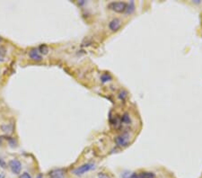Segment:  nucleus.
I'll list each match as a JSON object with an SVG mask.
<instances>
[{
	"mask_svg": "<svg viewBox=\"0 0 202 178\" xmlns=\"http://www.w3.org/2000/svg\"><path fill=\"white\" fill-rule=\"evenodd\" d=\"M115 143L119 148H125L129 144L130 141V135L128 131H124L121 134L118 135L115 138Z\"/></svg>",
	"mask_w": 202,
	"mask_h": 178,
	"instance_id": "nucleus-1",
	"label": "nucleus"
},
{
	"mask_svg": "<svg viewBox=\"0 0 202 178\" xmlns=\"http://www.w3.org/2000/svg\"><path fill=\"white\" fill-rule=\"evenodd\" d=\"M95 168V165L93 164V163H87V164H84L82 165L81 166H78L76 167L74 171H73V174H75V175H82L93 169Z\"/></svg>",
	"mask_w": 202,
	"mask_h": 178,
	"instance_id": "nucleus-2",
	"label": "nucleus"
},
{
	"mask_svg": "<svg viewBox=\"0 0 202 178\" xmlns=\"http://www.w3.org/2000/svg\"><path fill=\"white\" fill-rule=\"evenodd\" d=\"M126 7H127V4L124 2H111L108 5V8L116 13L125 12Z\"/></svg>",
	"mask_w": 202,
	"mask_h": 178,
	"instance_id": "nucleus-3",
	"label": "nucleus"
},
{
	"mask_svg": "<svg viewBox=\"0 0 202 178\" xmlns=\"http://www.w3.org/2000/svg\"><path fill=\"white\" fill-rule=\"evenodd\" d=\"M8 166H9V168L11 169V171L14 174H20V172H21V170H22V164H21V162L18 161L17 159L10 160L9 163H8Z\"/></svg>",
	"mask_w": 202,
	"mask_h": 178,
	"instance_id": "nucleus-4",
	"label": "nucleus"
},
{
	"mask_svg": "<svg viewBox=\"0 0 202 178\" xmlns=\"http://www.w3.org/2000/svg\"><path fill=\"white\" fill-rule=\"evenodd\" d=\"M29 57L31 58V59H32L34 61H40L42 59V55L40 54L39 50H37V49H32L29 51Z\"/></svg>",
	"mask_w": 202,
	"mask_h": 178,
	"instance_id": "nucleus-5",
	"label": "nucleus"
},
{
	"mask_svg": "<svg viewBox=\"0 0 202 178\" xmlns=\"http://www.w3.org/2000/svg\"><path fill=\"white\" fill-rule=\"evenodd\" d=\"M121 26V21L118 18H114L112 19L111 21L109 24V28L112 31V32H117Z\"/></svg>",
	"mask_w": 202,
	"mask_h": 178,
	"instance_id": "nucleus-6",
	"label": "nucleus"
},
{
	"mask_svg": "<svg viewBox=\"0 0 202 178\" xmlns=\"http://www.w3.org/2000/svg\"><path fill=\"white\" fill-rule=\"evenodd\" d=\"M50 178H64L65 171L63 169H54L50 172Z\"/></svg>",
	"mask_w": 202,
	"mask_h": 178,
	"instance_id": "nucleus-7",
	"label": "nucleus"
},
{
	"mask_svg": "<svg viewBox=\"0 0 202 178\" xmlns=\"http://www.w3.org/2000/svg\"><path fill=\"white\" fill-rule=\"evenodd\" d=\"M120 121H121V123H124V124H130L131 123V119H130V116L128 112H125L122 114V116H121V119H120Z\"/></svg>",
	"mask_w": 202,
	"mask_h": 178,
	"instance_id": "nucleus-8",
	"label": "nucleus"
},
{
	"mask_svg": "<svg viewBox=\"0 0 202 178\" xmlns=\"http://www.w3.org/2000/svg\"><path fill=\"white\" fill-rule=\"evenodd\" d=\"M139 178H155V174L154 173H150V172H143L138 174Z\"/></svg>",
	"mask_w": 202,
	"mask_h": 178,
	"instance_id": "nucleus-9",
	"label": "nucleus"
},
{
	"mask_svg": "<svg viewBox=\"0 0 202 178\" xmlns=\"http://www.w3.org/2000/svg\"><path fill=\"white\" fill-rule=\"evenodd\" d=\"M39 52H40V53L43 54V55H47L48 52H49V48H48V46L45 45V44L40 45V46L39 47Z\"/></svg>",
	"mask_w": 202,
	"mask_h": 178,
	"instance_id": "nucleus-10",
	"label": "nucleus"
},
{
	"mask_svg": "<svg viewBox=\"0 0 202 178\" xmlns=\"http://www.w3.org/2000/svg\"><path fill=\"white\" fill-rule=\"evenodd\" d=\"M134 10H135V6H134V2L133 1H131L128 6H127V7H126V13L127 14H131V13H133L134 12Z\"/></svg>",
	"mask_w": 202,
	"mask_h": 178,
	"instance_id": "nucleus-11",
	"label": "nucleus"
},
{
	"mask_svg": "<svg viewBox=\"0 0 202 178\" xmlns=\"http://www.w3.org/2000/svg\"><path fill=\"white\" fill-rule=\"evenodd\" d=\"M127 95H128V93L125 90H120L119 94H118V96H119V98L120 99V100H123V101L125 100V98L127 97Z\"/></svg>",
	"mask_w": 202,
	"mask_h": 178,
	"instance_id": "nucleus-12",
	"label": "nucleus"
},
{
	"mask_svg": "<svg viewBox=\"0 0 202 178\" xmlns=\"http://www.w3.org/2000/svg\"><path fill=\"white\" fill-rule=\"evenodd\" d=\"M101 80H102L104 83L107 82V81H110V80H111V76L109 74H104L102 76H101Z\"/></svg>",
	"mask_w": 202,
	"mask_h": 178,
	"instance_id": "nucleus-13",
	"label": "nucleus"
},
{
	"mask_svg": "<svg viewBox=\"0 0 202 178\" xmlns=\"http://www.w3.org/2000/svg\"><path fill=\"white\" fill-rule=\"evenodd\" d=\"M98 178H111L108 174H106L105 173H101L98 174Z\"/></svg>",
	"mask_w": 202,
	"mask_h": 178,
	"instance_id": "nucleus-14",
	"label": "nucleus"
},
{
	"mask_svg": "<svg viewBox=\"0 0 202 178\" xmlns=\"http://www.w3.org/2000/svg\"><path fill=\"white\" fill-rule=\"evenodd\" d=\"M19 178H32V176L28 173H24V174H22V175L20 176Z\"/></svg>",
	"mask_w": 202,
	"mask_h": 178,
	"instance_id": "nucleus-15",
	"label": "nucleus"
},
{
	"mask_svg": "<svg viewBox=\"0 0 202 178\" xmlns=\"http://www.w3.org/2000/svg\"><path fill=\"white\" fill-rule=\"evenodd\" d=\"M129 178H139V175H138V174H132L130 176H129Z\"/></svg>",
	"mask_w": 202,
	"mask_h": 178,
	"instance_id": "nucleus-16",
	"label": "nucleus"
},
{
	"mask_svg": "<svg viewBox=\"0 0 202 178\" xmlns=\"http://www.w3.org/2000/svg\"><path fill=\"white\" fill-rule=\"evenodd\" d=\"M0 178H5V175L2 174H0Z\"/></svg>",
	"mask_w": 202,
	"mask_h": 178,
	"instance_id": "nucleus-17",
	"label": "nucleus"
},
{
	"mask_svg": "<svg viewBox=\"0 0 202 178\" xmlns=\"http://www.w3.org/2000/svg\"><path fill=\"white\" fill-rule=\"evenodd\" d=\"M0 61H3V59H2L1 58H0Z\"/></svg>",
	"mask_w": 202,
	"mask_h": 178,
	"instance_id": "nucleus-18",
	"label": "nucleus"
},
{
	"mask_svg": "<svg viewBox=\"0 0 202 178\" xmlns=\"http://www.w3.org/2000/svg\"><path fill=\"white\" fill-rule=\"evenodd\" d=\"M1 40H2V39H1V38H0V41H1Z\"/></svg>",
	"mask_w": 202,
	"mask_h": 178,
	"instance_id": "nucleus-19",
	"label": "nucleus"
}]
</instances>
